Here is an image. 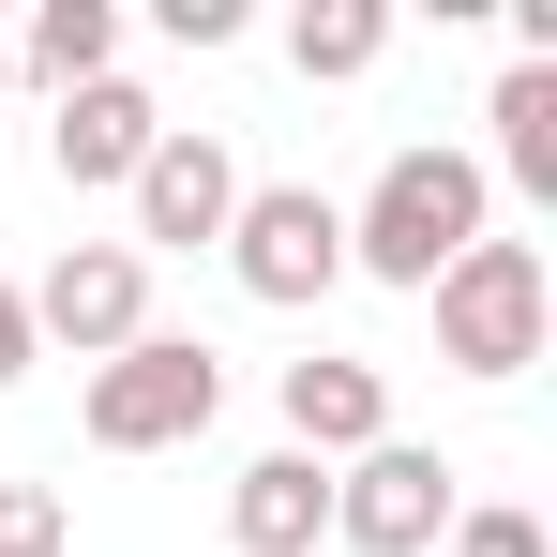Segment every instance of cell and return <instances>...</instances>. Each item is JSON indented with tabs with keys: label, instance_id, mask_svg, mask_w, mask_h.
I'll list each match as a JSON object with an SVG mask.
<instances>
[{
	"label": "cell",
	"instance_id": "9c48e42d",
	"mask_svg": "<svg viewBox=\"0 0 557 557\" xmlns=\"http://www.w3.org/2000/svg\"><path fill=\"white\" fill-rule=\"evenodd\" d=\"M317 528H332V467L317 453H257L226 482V543L242 557H317Z\"/></svg>",
	"mask_w": 557,
	"mask_h": 557
},
{
	"label": "cell",
	"instance_id": "e0dca14e",
	"mask_svg": "<svg viewBox=\"0 0 557 557\" xmlns=\"http://www.w3.org/2000/svg\"><path fill=\"white\" fill-rule=\"evenodd\" d=\"M15 376H30V301L0 286V392H15Z\"/></svg>",
	"mask_w": 557,
	"mask_h": 557
},
{
	"label": "cell",
	"instance_id": "9a60e30c",
	"mask_svg": "<svg viewBox=\"0 0 557 557\" xmlns=\"http://www.w3.org/2000/svg\"><path fill=\"white\" fill-rule=\"evenodd\" d=\"M453 557H543V528L512 497H482V512H453Z\"/></svg>",
	"mask_w": 557,
	"mask_h": 557
},
{
	"label": "cell",
	"instance_id": "4fadbf2b",
	"mask_svg": "<svg viewBox=\"0 0 557 557\" xmlns=\"http://www.w3.org/2000/svg\"><path fill=\"white\" fill-rule=\"evenodd\" d=\"M376 46H392V0H301L286 15V61L301 76H376Z\"/></svg>",
	"mask_w": 557,
	"mask_h": 557
},
{
	"label": "cell",
	"instance_id": "3957f363",
	"mask_svg": "<svg viewBox=\"0 0 557 557\" xmlns=\"http://www.w3.org/2000/svg\"><path fill=\"white\" fill-rule=\"evenodd\" d=\"M226 407V362L196 332H136L121 362H91V453H182Z\"/></svg>",
	"mask_w": 557,
	"mask_h": 557
},
{
	"label": "cell",
	"instance_id": "8fae6325",
	"mask_svg": "<svg viewBox=\"0 0 557 557\" xmlns=\"http://www.w3.org/2000/svg\"><path fill=\"white\" fill-rule=\"evenodd\" d=\"M15 46V76H46V91H91V76H121V0H46L30 30H0Z\"/></svg>",
	"mask_w": 557,
	"mask_h": 557
},
{
	"label": "cell",
	"instance_id": "30bf717a",
	"mask_svg": "<svg viewBox=\"0 0 557 557\" xmlns=\"http://www.w3.org/2000/svg\"><path fill=\"white\" fill-rule=\"evenodd\" d=\"M376 437H392V392H376V362H332V347H317V362H286V453H376Z\"/></svg>",
	"mask_w": 557,
	"mask_h": 557
},
{
	"label": "cell",
	"instance_id": "6da1fadb",
	"mask_svg": "<svg viewBox=\"0 0 557 557\" xmlns=\"http://www.w3.org/2000/svg\"><path fill=\"white\" fill-rule=\"evenodd\" d=\"M482 211H497V182H482L467 151H437V136H422V151H392V166H376V196L347 211V272H376V286H437L467 242H482Z\"/></svg>",
	"mask_w": 557,
	"mask_h": 557
},
{
	"label": "cell",
	"instance_id": "5bb4252c",
	"mask_svg": "<svg viewBox=\"0 0 557 557\" xmlns=\"http://www.w3.org/2000/svg\"><path fill=\"white\" fill-rule=\"evenodd\" d=\"M76 528H61V497L46 482H0V557H61Z\"/></svg>",
	"mask_w": 557,
	"mask_h": 557
},
{
	"label": "cell",
	"instance_id": "52a82bcc",
	"mask_svg": "<svg viewBox=\"0 0 557 557\" xmlns=\"http://www.w3.org/2000/svg\"><path fill=\"white\" fill-rule=\"evenodd\" d=\"M121 196H136V257H151V242H226V211H242V151L196 136V121H166L151 166H136Z\"/></svg>",
	"mask_w": 557,
	"mask_h": 557
},
{
	"label": "cell",
	"instance_id": "277c9868",
	"mask_svg": "<svg viewBox=\"0 0 557 557\" xmlns=\"http://www.w3.org/2000/svg\"><path fill=\"white\" fill-rule=\"evenodd\" d=\"M226 272H242V301L301 317L317 286L347 272V211H332L317 182H242V211H226Z\"/></svg>",
	"mask_w": 557,
	"mask_h": 557
},
{
	"label": "cell",
	"instance_id": "8992f818",
	"mask_svg": "<svg viewBox=\"0 0 557 557\" xmlns=\"http://www.w3.org/2000/svg\"><path fill=\"white\" fill-rule=\"evenodd\" d=\"M453 467L437 453H407V437H376V453L332 467V543L347 557H422V543H453Z\"/></svg>",
	"mask_w": 557,
	"mask_h": 557
},
{
	"label": "cell",
	"instance_id": "7c38bea8",
	"mask_svg": "<svg viewBox=\"0 0 557 557\" xmlns=\"http://www.w3.org/2000/svg\"><path fill=\"white\" fill-rule=\"evenodd\" d=\"M482 121H497V166H512L528 196H557V61H512Z\"/></svg>",
	"mask_w": 557,
	"mask_h": 557
},
{
	"label": "cell",
	"instance_id": "7a4b0ae2",
	"mask_svg": "<svg viewBox=\"0 0 557 557\" xmlns=\"http://www.w3.org/2000/svg\"><path fill=\"white\" fill-rule=\"evenodd\" d=\"M422 301H437V362L453 376H528L543 362V317H557V272H543V242H497L482 226Z\"/></svg>",
	"mask_w": 557,
	"mask_h": 557
},
{
	"label": "cell",
	"instance_id": "ac0fdd59",
	"mask_svg": "<svg viewBox=\"0 0 557 557\" xmlns=\"http://www.w3.org/2000/svg\"><path fill=\"white\" fill-rule=\"evenodd\" d=\"M0 91H15V46H0Z\"/></svg>",
	"mask_w": 557,
	"mask_h": 557
},
{
	"label": "cell",
	"instance_id": "2e32d148",
	"mask_svg": "<svg viewBox=\"0 0 557 557\" xmlns=\"http://www.w3.org/2000/svg\"><path fill=\"white\" fill-rule=\"evenodd\" d=\"M151 15H166L182 46H242V0H151Z\"/></svg>",
	"mask_w": 557,
	"mask_h": 557
},
{
	"label": "cell",
	"instance_id": "ba28073f",
	"mask_svg": "<svg viewBox=\"0 0 557 557\" xmlns=\"http://www.w3.org/2000/svg\"><path fill=\"white\" fill-rule=\"evenodd\" d=\"M151 136H166V106L136 91V76H91V91H61V121H46V166L76 196H121L151 166Z\"/></svg>",
	"mask_w": 557,
	"mask_h": 557
},
{
	"label": "cell",
	"instance_id": "5b68a950",
	"mask_svg": "<svg viewBox=\"0 0 557 557\" xmlns=\"http://www.w3.org/2000/svg\"><path fill=\"white\" fill-rule=\"evenodd\" d=\"M30 301V347H76V362H121L136 332H151V257L136 242H61L46 286H15Z\"/></svg>",
	"mask_w": 557,
	"mask_h": 557
}]
</instances>
